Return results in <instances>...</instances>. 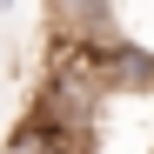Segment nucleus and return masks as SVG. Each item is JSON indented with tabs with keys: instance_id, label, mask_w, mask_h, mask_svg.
Instances as JSON below:
<instances>
[{
	"instance_id": "1",
	"label": "nucleus",
	"mask_w": 154,
	"mask_h": 154,
	"mask_svg": "<svg viewBox=\"0 0 154 154\" xmlns=\"http://www.w3.org/2000/svg\"><path fill=\"white\" fill-rule=\"evenodd\" d=\"M87 54H94V74L107 81V94H154V47H141L134 34L87 47Z\"/></svg>"
}]
</instances>
